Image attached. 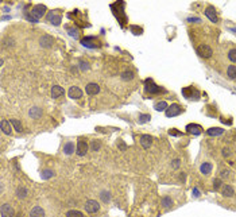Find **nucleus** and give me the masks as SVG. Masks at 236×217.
Here are the masks:
<instances>
[{"mask_svg": "<svg viewBox=\"0 0 236 217\" xmlns=\"http://www.w3.org/2000/svg\"><path fill=\"white\" fill-rule=\"evenodd\" d=\"M30 14L39 20V18H42V16L46 14V6H43V4H36V6L32 7Z\"/></svg>", "mask_w": 236, "mask_h": 217, "instance_id": "nucleus-1", "label": "nucleus"}, {"mask_svg": "<svg viewBox=\"0 0 236 217\" xmlns=\"http://www.w3.org/2000/svg\"><path fill=\"white\" fill-rule=\"evenodd\" d=\"M197 54L200 55V57H204V58H209V57H212L213 54V51H212V49H210L208 45H200V46L197 47Z\"/></svg>", "mask_w": 236, "mask_h": 217, "instance_id": "nucleus-2", "label": "nucleus"}, {"mask_svg": "<svg viewBox=\"0 0 236 217\" xmlns=\"http://www.w3.org/2000/svg\"><path fill=\"white\" fill-rule=\"evenodd\" d=\"M182 111L184 109H182L178 104H172L170 107H168V109L165 111V113H166V116L168 117H174V116H178Z\"/></svg>", "mask_w": 236, "mask_h": 217, "instance_id": "nucleus-3", "label": "nucleus"}, {"mask_svg": "<svg viewBox=\"0 0 236 217\" xmlns=\"http://www.w3.org/2000/svg\"><path fill=\"white\" fill-rule=\"evenodd\" d=\"M99 209H100V204L96 200H88L85 202V210L88 213H96V212H99Z\"/></svg>", "mask_w": 236, "mask_h": 217, "instance_id": "nucleus-4", "label": "nucleus"}, {"mask_svg": "<svg viewBox=\"0 0 236 217\" xmlns=\"http://www.w3.org/2000/svg\"><path fill=\"white\" fill-rule=\"evenodd\" d=\"M88 151V143L84 140V139H80L78 142H77V147H76V153L77 155H80V157H84L85 154H87Z\"/></svg>", "mask_w": 236, "mask_h": 217, "instance_id": "nucleus-5", "label": "nucleus"}, {"mask_svg": "<svg viewBox=\"0 0 236 217\" xmlns=\"http://www.w3.org/2000/svg\"><path fill=\"white\" fill-rule=\"evenodd\" d=\"M0 215H2V217H14L15 210L10 204H3L2 208H0Z\"/></svg>", "mask_w": 236, "mask_h": 217, "instance_id": "nucleus-6", "label": "nucleus"}, {"mask_svg": "<svg viewBox=\"0 0 236 217\" xmlns=\"http://www.w3.org/2000/svg\"><path fill=\"white\" fill-rule=\"evenodd\" d=\"M205 15L206 18H208L212 23H217L219 22V18H217V14H216V10H215V7L209 6L205 8Z\"/></svg>", "mask_w": 236, "mask_h": 217, "instance_id": "nucleus-7", "label": "nucleus"}, {"mask_svg": "<svg viewBox=\"0 0 236 217\" xmlns=\"http://www.w3.org/2000/svg\"><path fill=\"white\" fill-rule=\"evenodd\" d=\"M146 91L150 92V93H159L161 88L154 84V81L151 78H149V80H146Z\"/></svg>", "mask_w": 236, "mask_h": 217, "instance_id": "nucleus-8", "label": "nucleus"}, {"mask_svg": "<svg viewBox=\"0 0 236 217\" xmlns=\"http://www.w3.org/2000/svg\"><path fill=\"white\" fill-rule=\"evenodd\" d=\"M85 92H87L88 95H91V96L97 95V93L100 92V87L96 83H89L87 87H85Z\"/></svg>", "mask_w": 236, "mask_h": 217, "instance_id": "nucleus-9", "label": "nucleus"}, {"mask_svg": "<svg viewBox=\"0 0 236 217\" xmlns=\"http://www.w3.org/2000/svg\"><path fill=\"white\" fill-rule=\"evenodd\" d=\"M68 95L73 100H74V99H81V97H83V91H81L78 87H72L70 89H69Z\"/></svg>", "mask_w": 236, "mask_h": 217, "instance_id": "nucleus-10", "label": "nucleus"}, {"mask_svg": "<svg viewBox=\"0 0 236 217\" xmlns=\"http://www.w3.org/2000/svg\"><path fill=\"white\" fill-rule=\"evenodd\" d=\"M53 36H50V35H43L42 38L39 39V45L42 46L43 49H49V47H51L53 46Z\"/></svg>", "mask_w": 236, "mask_h": 217, "instance_id": "nucleus-11", "label": "nucleus"}, {"mask_svg": "<svg viewBox=\"0 0 236 217\" xmlns=\"http://www.w3.org/2000/svg\"><path fill=\"white\" fill-rule=\"evenodd\" d=\"M139 142H140V144L143 149H150L153 144V138L150 136V135H142Z\"/></svg>", "mask_w": 236, "mask_h": 217, "instance_id": "nucleus-12", "label": "nucleus"}, {"mask_svg": "<svg viewBox=\"0 0 236 217\" xmlns=\"http://www.w3.org/2000/svg\"><path fill=\"white\" fill-rule=\"evenodd\" d=\"M0 128H2L3 134L10 135V134L12 132V125H11V121H8V120H2V121H0Z\"/></svg>", "mask_w": 236, "mask_h": 217, "instance_id": "nucleus-13", "label": "nucleus"}, {"mask_svg": "<svg viewBox=\"0 0 236 217\" xmlns=\"http://www.w3.org/2000/svg\"><path fill=\"white\" fill-rule=\"evenodd\" d=\"M64 88L62 87H59V85H54V87L51 88V97L53 99H58V97L61 96H64Z\"/></svg>", "mask_w": 236, "mask_h": 217, "instance_id": "nucleus-14", "label": "nucleus"}, {"mask_svg": "<svg viewBox=\"0 0 236 217\" xmlns=\"http://www.w3.org/2000/svg\"><path fill=\"white\" fill-rule=\"evenodd\" d=\"M186 131L190 134H194V135H200L202 132V128L198 124H188L186 125Z\"/></svg>", "mask_w": 236, "mask_h": 217, "instance_id": "nucleus-15", "label": "nucleus"}, {"mask_svg": "<svg viewBox=\"0 0 236 217\" xmlns=\"http://www.w3.org/2000/svg\"><path fill=\"white\" fill-rule=\"evenodd\" d=\"M30 217H45V210L40 206H34L30 212Z\"/></svg>", "mask_w": 236, "mask_h": 217, "instance_id": "nucleus-16", "label": "nucleus"}, {"mask_svg": "<svg viewBox=\"0 0 236 217\" xmlns=\"http://www.w3.org/2000/svg\"><path fill=\"white\" fill-rule=\"evenodd\" d=\"M47 19L50 20V22L54 24V26H59V24H61V20H62V18H61L59 15H54L53 12H50V14L47 15Z\"/></svg>", "mask_w": 236, "mask_h": 217, "instance_id": "nucleus-17", "label": "nucleus"}, {"mask_svg": "<svg viewBox=\"0 0 236 217\" xmlns=\"http://www.w3.org/2000/svg\"><path fill=\"white\" fill-rule=\"evenodd\" d=\"M28 115H30L32 119H39L42 116V109L38 108V107H32L30 111H28Z\"/></svg>", "mask_w": 236, "mask_h": 217, "instance_id": "nucleus-18", "label": "nucleus"}, {"mask_svg": "<svg viewBox=\"0 0 236 217\" xmlns=\"http://www.w3.org/2000/svg\"><path fill=\"white\" fill-rule=\"evenodd\" d=\"M212 169H213V166H212V163H209V162H204V163L201 165V167H200L201 173H202V174H205V175L210 174Z\"/></svg>", "mask_w": 236, "mask_h": 217, "instance_id": "nucleus-19", "label": "nucleus"}, {"mask_svg": "<svg viewBox=\"0 0 236 217\" xmlns=\"http://www.w3.org/2000/svg\"><path fill=\"white\" fill-rule=\"evenodd\" d=\"M81 43H83L85 47H91V49L96 47V42H95V38H91V36H88V38L83 39V40H81Z\"/></svg>", "mask_w": 236, "mask_h": 217, "instance_id": "nucleus-20", "label": "nucleus"}, {"mask_svg": "<svg viewBox=\"0 0 236 217\" xmlns=\"http://www.w3.org/2000/svg\"><path fill=\"white\" fill-rule=\"evenodd\" d=\"M221 193L224 197H232L234 196V187L232 186H229V185H224V187H223V190H221Z\"/></svg>", "mask_w": 236, "mask_h": 217, "instance_id": "nucleus-21", "label": "nucleus"}, {"mask_svg": "<svg viewBox=\"0 0 236 217\" xmlns=\"http://www.w3.org/2000/svg\"><path fill=\"white\" fill-rule=\"evenodd\" d=\"M206 134L210 135V136H220V135L224 134V130L223 128H209L208 131H206Z\"/></svg>", "mask_w": 236, "mask_h": 217, "instance_id": "nucleus-22", "label": "nucleus"}, {"mask_svg": "<svg viewBox=\"0 0 236 217\" xmlns=\"http://www.w3.org/2000/svg\"><path fill=\"white\" fill-rule=\"evenodd\" d=\"M64 153L66 154V155H70L74 153V143H72V142H68L64 146Z\"/></svg>", "mask_w": 236, "mask_h": 217, "instance_id": "nucleus-23", "label": "nucleus"}, {"mask_svg": "<svg viewBox=\"0 0 236 217\" xmlns=\"http://www.w3.org/2000/svg\"><path fill=\"white\" fill-rule=\"evenodd\" d=\"M16 196H18L19 198H26L27 196H28V190L26 189V187H23V186H20L16 189Z\"/></svg>", "mask_w": 236, "mask_h": 217, "instance_id": "nucleus-24", "label": "nucleus"}, {"mask_svg": "<svg viewBox=\"0 0 236 217\" xmlns=\"http://www.w3.org/2000/svg\"><path fill=\"white\" fill-rule=\"evenodd\" d=\"M227 74H228V77L231 80L236 78V65H231V66H228V69H227Z\"/></svg>", "mask_w": 236, "mask_h": 217, "instance_id": "nucleus-25", "label": "nucleus"}, {"mask_svg": "<svg viewBox=\"0 0 236 217\" xmlns=\"http://www.w3.org/2000/svg\"><path fill=\"white\" fill-rule=\"evenodd\" d=\"M53 175H54V171L50 170V169H46V170H43L42 173H40V178L42 179H49V178H51Z\"/></svg>", "mask_w": 236, "mask_h": 217, "instance_id": "nucleus-26", "label": "nucleus"}, {"mask_svg": "<svg viewBox=\"0 0 236 217\" xmlns=\"http://www.w3.org/2000/svg\"><path fill=\"white\" fill-rule=\"evenodd\" d=\"M168 103L166 101H159V103H157L155 105H154V109L155 111H166L168 109Z\"/></svg>", "mask_w": 236, "mask_h": 217, "instance_id": "nucleus-27", "label": "nucleus"}, {"mask_svg": "<svg viewBox=\"0 0 236 217\" xmlns=\"http://www.w3.org/2000/svg\"><path fill=\"white\" fill-rule=\"evenodd\" d=\"M11 121V124H12V127L15 128V131L16 132H22L23 131V127H22V124L18 121V120H15V119H12V120H10Z\"/></svg>", "mask_w": 236, "mask_h": 217, "instance_id": "nucleus-28", "label": "nucleus"}, {"mask_svg": "<svg viewBox=\"0 0 236 217\" xmlns=\"http://www.w3.org/2000/svg\"><path fill=\"white\" fill-rule=\"evenodd\" d=\"M121 78H123L124 81H130V80H132L134 78V73L131 70H125L121 73Z\"/></svg>", "mask_w": 236, "mask_h": 217, "instance_id": "nucleus-29", "label": "nucleus"}, {"mask_svg": "<svg viewBox=\"0 0 236 217\" xmlns=\"http://www.w3.org/2000/svg\"><path fill=\"white\" fill-rule=\"evenodd\" d=\"M100 197H101V200H103L104 202H109V200H111V194H109V191L103 190L100 193Z\"/></svg>", "mask_w": 236, "mask_h": 217, "instance_id": "nucleus-30", "label": "nucleus"}, {"mask_svg": "<svg viewBox=\"0 0 236 217\" xmlns=\"http://www.w3.org/2000/svg\"><path fill=\"white\" fill-rule=\"evenodd\" d=\"M66 217H84V215L80 210H69L66 213Z\"/></svg>", "mask_w": 236, "mask_h": 217, "instance_id": "nucleus-31", "label": "nucleus"}, {"mask_svg": "<svg viewBox=\"0 0 236 217\" xmlns=\"http://www.w3.org/2000/svg\"><path fill=\"white\" fill-rule=\"evenodd\" d=\"M172 204H173L172 198H170V197H168V196H166V197H163V198H162V205H163L165 208H170V206H172Z\"/></svg>", "mask_w": 236, "mask_h": 217, "instance_id": "nucleus-32", "label": "nucleus"}, {"mask_svg": "<svg viewBox=\"0 0 236 217\" xmlns=\"http://www.w3.org/2000/svg\"><path fill=\"white\" fill-rule=\"evenodd\" d=\"M151 120V116L150 115H139V123L140 124H143V123Z\"/></svg>", "mask_w": 236, "mask_h": 217, "instance_id": "nucleus-33", "label": "nucleus"}, {"mask_svg": "<svg viewBox=\"0 0 236 217\" xmlns=\"http://www.w3.org/2000/svg\"><path fill=\"white\" fill-rule=\"evenodd\" d=\"M228 58L232 62H236V49H232V50L228 51Z\"/></svg>", "mask_w": 236, "mask_h": 217, "instance_id": "nucleus-34", "label": "nucleus"}, {"mask_svg": "<svg viewBox=\"0 0 236 217\" xmlns=\"http://www.w3.org/2000/svg\"><path fill=\"white\" fill-rule=\"evenodd\" d=\"M100 147H101V144H100V142H99V140H93V142H92V144H91V149H92L93 151H97V150H100Z\"/></svg>", "mask_w": 236, "mask_h": 217, "instance_id": "nucleus-35", "label": "nucleus"}, {"mask_svg": "<svg viewBox=\"0 0 236 217\" xmlns=\"http://www.w3.org/2000/svg\"><path fill=\"white\" fill-rule=\"evenodd\" d=\"M68 32L70 36H73V38H78V30H77V28H69Z\"/></svg>", "mask_w": 236, "mask_h": 217, "instance_id": "nucleus-36", "label": "nucleus"}, {"mask_svg": "<svg viewBox=\"0 0 236 217\" xmlns=\"http://www.w3.org/2000/svg\"><path fill=\"white\" fill-rule=\"evenodd\" d=\"M221 183H223V182H221V179H220V178L215 179V181H213V189H215V190H217L219 187L221 186Z\"/></svg>", "mask_w": 236, "mask_h": 217, "instance_id": "nucleus-37", "label": "nucleus"}, {"mask_svg": "<svg viewBox=\"0 0 236 217\" xmlns=\"http://www.w3.org/2000/svg\"><path fill=\"white\" fill-rule=\"evenodd\" d=\"M26 19H27V20H30L31 23H38V19L34 18V16H32V15L30 14V12H28V14L26 15Z\"/></svg>", "mask_w": 236, "mask_h": 217, "instance_id": "nucleus-38", "label": "nucleus"}, {"mask_svg": "<svg viewBox=\"0 0 236 217\" xmlns=\"http://www.w3.org/2000/svg\"><path fill=\"white\" fill-rule=\"evenodd\" d=\"M80 68H81V70H88V69H89V64L88 62H84V61H80Z\"/></svg>", "mask_w": 236, "mask_h": 217, "instance_id": "nucleus-39", "label": "nucleus"}, {"mask_svg": "<svg viewBox=\"0 0 236 217\" xmlns=\"http://www.w3.org/2000/svg\"><path fill=\"white\" fill-rule=\"evenodd\" d=\"M220 175H221V178H228V177H229V171L225 170V169H223V170L220 171Z\"/></svg>", "mask_w": 236, "mask_h": 217, "instance_id": "nucleus-40", "label": "nucleus"}, {"mask_svg": "<svg viewBox=\"0 0 236 217\" xmlns=\"http://www.w3.org/2000/svg\"><path fill=\"white\" fill-rule=\"evenodd\" d=\"M223 155H224V157H229L231 155L229 149H223Z\"/></svg>", "mask_w": 236, "mask_h": 217, "instance_id": "nucleus-41", "label": "nucleus"}, {"mask_svg": "<svg viewBox=\"0 0 236 217\" xmlns=\"http://www.w3.org/2000/svg\"><path fill=\"white\" fill-rule=\"evenodd\" d=\"M178 167H180V159H176L173 162V169H178Z\"/></svg>", "mask_w": 236, "mask_h": 217, "instance_id": "nucleus-42", "label": "nucleus"}, {"mask_svg": "<svg viewBox=\"0 0 236 217\" xmlns=\"http://www.w3.org/2000/svg\"><path fill=\"white\" fill-rule=\"evenodd\" d=\"M119 149H120L121 151H124L125 149H127V147H125V144H124V143H123V142H121V140L119 142Z\"/></svg>", "mask_w": 236, "mask_h": 217, "instance_id": "nucleus-43", "label": "nucleus"}, {"mask_svg": "<svg viewBox=\"0 0 236 217\" xmlns=\"http://www.w3.org/2000/svg\"><path fill=\"white\" fill-rule=\"evenodd\" d=\"M170 135H176V136H180V132H177V130H170V132H169Z\"/></svg>", "mask_w": 236, "mask_h": 217, "instance_id": "nucleus-44", "label": "nucleus"}, {"mask_svg": "<svg viewBox=\"0 0 236 217\" xmlns=\"http://www.w3.org/2000/svg\"><path fill=\"white\" fill-rule=\"evenodd\" d=\"M193 193L196 194V196H198V194H200V193H198V190H197V189H193Z\"/></svg>", "mask_w": 236, "mask_h": 217, "instance_id": "nucleus-45", "label": "nucleus"}]
</instances>
